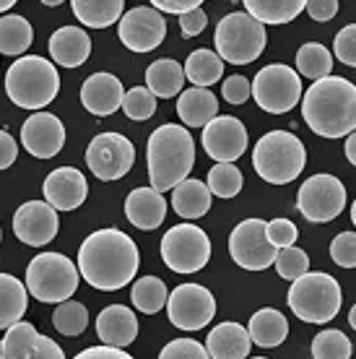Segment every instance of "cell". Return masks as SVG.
<instances>
[{"label": "cell", "mask_w": 356, "mask_h": 359, "mask_svg": "<svg viewBox=\"0 0 356 359\" xmlns=\"http://www.w3.org/2000/svg\"><path fill=\"white\" fill-rule=\"evenodd\" d=\"M205 24H208V16H205L203 8L198 11H190V13H185V16H179V29H182V36H198L200 32L205 29Z\"/></svg>", "instance_id": "obj_48"}, {"label": "cell", "mask_w": 356, "mask_h": 359, "mask_svg": "<svg viewBox=\"0 0 356 359\" xmlns=\"http://www.w3.org/2000/svg\"><path fill=\"white\" fill-rule=\"evenodd\" d=\"M97 333L104 346L125 349L138 336V318L133 310H128V305H109L99 313Z\"/></svg>", "instance_id": "obj_22"}, {"label": "cell", "mask_w": 356, "mask_h": 359, "mask_svg": "<svg viewBox=\"0 0 356 359\" xmlns=\"http://www.w3.org/2000/svg\"><path fill=\"white\" fill-rule=\"evenodd\" d=\"M296 208L312 224L333 222L346 208V188L336 175H325V172L312 175L299 188Z\"/></svg>", "instance_id": "obj_11"}, {"label": "cell", "mask_w": 356, "mask_h": 359, "mask_svg": "<svg viewBox=\"0 0 356 359\" xmlns=\"http://www.w3.org/2000/svg\"><path fill=\"white\" fill-rule=\"evenodd\" d=\"M286 302H289V310L304 323H330L338 315L343 294H341L338 281L330 273L310 271L302 278L292 281Z\"/></svg>", "instance_id": "obj_6"}, {"label": "cell", "mask_w": 356, "mask_h": 359, "mask_svg": "<svg viewBox=\"0 0 356 359\" xmlns=\"http://www.w3.org/2000/svg\"><path fill=\"white\" fill-rule=\"evenodd\" d=\"M138 248L125 232L107 226L89 234L78 248V273L99 292H117L138 273Z\"/></svg>", "instance_id": "obj_1"}, {"label": "cell", "mask_w": 356, "mask_h": 359, "mask_svg": "<svg viewBox=\"0 0 356 359\" xmlns=\"http://www.w3.org/2000/svg\"><path fill=\"white\" fill-rule=\"evenodd\" d=\"M307 8L304 0H245V11L249 16L266 24H289Z\"/></svg>", "instance_id": "obj_32"}, {"label": "cell", "mask_w": 356, "mask_h": 359, "mask_svg": "<svg viewBox=\"0 0 356 359\" xmlns=\"http://www.w3.org/2000/svg\"><path fill=\"white\" fill-rule=\"evenodd\" d=\"M249 333L245 325L240 323H219L211 328L208 339H205V351L211 359H247L249 354Z\"/></svg>", "instance_id": "obj_24"}, {"label": "cell", "mask_w": 356, "mask_h": 359, "mask_svg": "<svg viewBox=\"0 0 356 359\" xmlns=\"http://www.w3.org/2000/svg\"><path fill=\"white\" fill-rule=\"evenodd\" d=\"M211 198L214 196H211V190H208L205 182L190 177L172 190V208L182 219H200V216L208 214Z\"/></svg>", "instance_id": "obj_30"}, {"label": "cell", "mask_w": 356, "mask_h": 359, "mask_svg": "<svg viewBox=\"0 0 356 359\" xmlns=\"http://www.w3.org/2000/svg\"><path fill=\"white\" fill-rule=\"evenodd\" d=\"M32 42H34V29L27 18L18 16V13L0 16V53L24 57Z\"/></svg>", "instance_id": "obj_34"}, {"label": "cell", "mask_w": 356, "mask_h": 359, "mask_svg": "<svg viewBox=\"0 0 356 359\" xmlns=\"http://www.w3.org/2000/svg\"><path fill=\"white\" fill-rule=\"evenodd\" d=\"M330 258L341 269H356V232H341L330 243Z\"/></svg>", "instance_id": "obj_44"}, {"label": "cell", "mask_w": 356, "mask_h": 359, "mask_svg": "<svg viewBox=\"0 0 356 359\" xmlns=\"http://www.w3.org/2000/svg\"><path fill=\"white\" fill-rule=\"evenodd\" d=\"M146 164L156 193H167L182 185L196 167V141L190 130L177 123L156 128L146 144Z\"/></svg>", "instance_id": "obj_3"}, {"label": "cell", "mask_w": 356, "mask_h": 359, "mask_svg": "<svg viewBox=\"0 0 356 359\" xmlns=\"http://www.w3.org/2000/svg\"><path fill=\"white\" fill-rule=\"evenodd\" d=\"M16 3L13 0H0V16H8V11L13 8Z\"/></svg>", "instance_id": "obj_53"}, {"label": "cell", "mask_w": 356, "mask_h": 359, "mask_svg": "<svg viewBox=\"0 0 356 359\" xmlns=\"http://www.w3.org/2000/svg\"><path fill=\"white\" fill-rule=\"evenodd\" d=\"M302 79L292 65L273 63L260 68L252 79V99L271 115H284L302 102Z\"/></svg>", "instance_id": "obj_10"}, {"label": "cell", "mask_w": 356, "mask_h": 359, "mask_svg": "<svg viewBox=\"0 0 356 359\" xmlns=\"http://www.w3.org/2000/svg\"><path fill=\"white\" fill-rule=\"evenodd\" d=\"M276 271H278V276L286 278V281H296V278H302L304 273H310V255L304 250H299V248L278 250Z\"/></svg>", "instance_id": "obj_40"}, {"label": "cell", "mask_w": 356, "mask_h": 359, "mask_svg": "<svg viewBox=\"0 0 356 359\" xmlns=\"http://www.w3.org/2000/svg\"><path fill=\"white\" fill-rule=\"evenodd\" d=\"M208 190L216 198H234L242 190V172L234 164H214L208 170Z\"/></svg>", "instance_id": "obj_39"}, {"label": "cell", "mask_w": 356, "mask_h": 359, "mask_svg": "<svg viewBox=\"0 0 356 359\" xmlns=\"http://www.w3.org/2000/svg\"><path fill=\"white\" fill-rule=\"evenodd\" d=\"M346 159L356 167V130L346 138Z\"/></svg>", "instance_id": "obj_52"}, {"label": "cell", "mask_w": 356, "mask_h": 359, "mask_svg": "<svg viewBox=\"0 0 356 359\" xmlns=\"http://www.w3.org/2000/svg\"><path fill=\"white\" fill-rule=\"evenodd\" d=\"M268 222L263 219H245L229 234V255L245 271H266L276 263L278 250L266 237Z\"/></svg>", "instance_id": "obj_12"}, {"label": "cell", "mask_w": 356, "mask_h": 359, "mask_svg": "<svg viewBox=\"0 0 356 359\" xmlns=\"http://www.w3.org/2000/svg\"><path fill=\"white\" fill-rule=\"evenodd\" d=\"M0 359H65V351L34 325L21 320L6 331L0 341Z\"/></svg>", "instance_id": "obj_18"}, {"label": "cell", "mask_w": 356, "mask_h": 359, "mask_svg": "<svg viewBox=\"0 0 356 359\" xmlns=\"http://www.w3.org/2000/svg\"><path fill=\"white\" fill-rule=\"evenodd\" d=\"M167 315L170 323L179 331H200L214 320L216 299L211 289L200 284H179L167 299Z\"/></svg>", "instance_id": "obj_14"}, {"label": "cell", "mask_w": 356, "mask_h": 359, "mask_svg": "<svg viewBox=\"0 0 356 359\" xmlns=\"http://www.w3.org/2000/svg\"><path fill=\"white\" fill-rule=\"evenodd\" d=\"M125 216L135 229L151 232L161 226L164 216H167V201L153 188H135L125 198Z\"/></svg>", "instance_id": "obj_23"}, {"label": "cell", "mask_w": 356, "mask_h": 359, "mask_svg": "<svg viewBox=\"0 0 356 359\" xmlns=\"http://www.w3.org/2000/svg\"><path fill=\"white\" fill-rule=\"evenodd\" d=\"M71 8L83 27L107 29L123 18L125 3L123 0H73Z\"/></svg>", "instance_id": "obj_31"}, {"label": "cell", "mask_w": 356, "mask_h": 359, "mask_svg": "<svg viewBox=\"0 0 356 359\" xmlns=\"http://www.w3.org/2000/svg\"><path fill=\"white\" fill-rule=\"evenodd\" d=\"M348 325H351V328L356 331V305L348 310Z\"/></svg>", "instance_id": "obj_54"}, {"label": "cell", "mask_w": 356, "mask_h": 359, "mask_svg": "<svg viewBox=\"0 0 356 359\" xmlns=\"http://www.w3.org/2000/svg\"><path fill=\"white\" fill-rule=\"evenodd\" d=\"M351 222H354V226H356V201H354V206H351Z\"/></svg>", "instance_id": "obj_55"}, {"label": "cell", "mask_w": 356, "mask_h": 359, "mask_svg": "<svg viewBox=\"0 0 356 359\" xmlns=\"http://www.w3.org/2000/svg\"><path fill=\"white\" fill-rule=\"evenodd\" d=\"M161 261L174 273H198L211 261V240L190 222L170 226L161 237Z\"/></svg>", "instance_id": "obj_9"}, {"label": "cell", "mask_w": 356, "mask_h": 359, "mask_svg": "<svg viewBox=\"0 0 356 359\" xmlns=\"http://www.w3.org/2000/svg\"><path fill=\"white\" fill-rule=\"evenodd\" d=\"M123 83L112 73H94L81 86V104L97 117L115 115L117 109H123Z\"/></svg>", "instance_id": "obj_21"}, {"label": "cell", "mask_w": 356, "mask_h": 359, "mask_svg": "<svg viewBox=\"0 0 356 359\" xmlns=\"http://www.w3.org/2000/svg\"><path fill=\"white\" fill-rule=\"evenodd\" d=\"M224 76V60L211 50H193L185 60V79L196 83L198 89H211L216 81H221Z\"/></svg>", "instance_id": "obj_33"}, {"label": "cell", "mask_w": 356, "mask_h": 359, "mask_svg": "<svg viewBox=\"0 0 356 359\" xmlns=\"http://www.w3.org/2000/svg\"><path fill=\"white\" fill-rule=\"evenodd\" d=\"M42 193L55 211H73L89 196V182L76 167H57L45 177Z\"/></svg>", "instance_id": "obj_20"}, {"label": "cell", "mask_w": 356, "mask_h": 359, "mask_svg": "<svg viewBox=\"0 0 356 359\" xmlns=\"http://www.w3.org/2000/svg\"><path fill=\"white\" fill-rule=\"evenodd\" d=\"M203 149L219 164L237 162L247 151V128L237 117L219 115L203 128Z\"/></svg>", "instance_id": "obj_17"}, {"label": "cell", "mask_w": 356, "mask_h": 359, "mask_svg": "<svg viewBox=\"0 0 356 359\" xmlns=\"http://www.w3.org/2000/svg\"><path fill=\"white\" fill-rule=\"evenodd\" d=\"M247 333L249 341L258 344L260 349H273V346H281L286 341L289 320L278 310H273V307H263V310H258L249 318Z\"/></svg>", "instance_id": "obj_28"}, {"label": "cell", "mask_w": 356, "mask_h": 359, "mask_svg": "<svg viewBox=\"0 0 356 359\" xmlns=\"http://www.w3.org/2000/svg\"><path fill=\"white\" fill-rule=\"evenodd\" d=\"M307 149L289 130H271L252 149V167L268 185H289L302 175Z\"/></svg>", "instance_id": "obj_5"}, {"label": "cell", "mask_w": 356, "mask_h": 359, "mask_svg": "<svg viewBox=\"0 0 356 359\" xmlns=\"http://www.w3.org/2000/svg\"><path fill=\"white\" fill-rule=\"evenodd\" d=\"M117 36L130 53H151L167 36V18L151 6H135L123 13Z\"/></svg>", "instance_id": "obj_15"}, {"label": "cell", "mask_w": 356, "mask_h": 359, "mask_svg": "<svg viewBox=\"0 0 356 359\" xmlns=\"http://www.w3.org/2000/svg\"><path fill=\"white\" fill-rule=\"evenodd\" d=\"M18 156V144L13 141V135L8 130H0V172L8 170L11 164L16 162Z\"/></svg>", "instance_id": "obj_51"}, {"label": "cell", "mask_w": 356, "mask_h": 359, "mask_svg": "<svg viewBox=\"0 0 356 359\" xmlns=\"http://www.w3.org/2000/svg\"><path fill=\"white\" fill-rule=\"evenodd\" d=\"M177 115L185 128H205L219 117V102L211 89H187L177 99Z\"/></svg>", "instance_id": "obj_26"}, {"label": "cell", "mask_w": 356, "mask_h": 359, "mask_svg": "<svg viewBox=\"0 0 356 359\" xmlns=\"http://www.w3.org/2000/svg\"><path fill=\"white\" fill-rule=\"evenodd\" d=\"M296 71L304 79H312V83L322 81L333 71V53L328 47L317 45V42H307L296 53Z\"/></svg>", "instance_id": "obj_35"}, {"label": "cell", "mask_w": 356, "mask_h": 359, "mask_svg": "<svg viewBox=\"0 0 356 359\" xmlns=\"http://www.w3.org/2000/svg\"><path fill=\"white\" fill-rule=\"evenodd\" d=\"M266 237L276 250H286V248H294L296 237H299V229H296V224L289 222V219H273V222H268V226H266Z\"/></svg>", "instance_id": "obj_42"}, {"label": "cell", "mask_w": 356, "mask_h": 359, "mask_svg": "<svg viewBox=\"0 0 356 359\" xmlns=\"http://www.w3.org/2000/svg\"><path fill=\"white\" fill-rule=\"evenodd\" d=\"M221 94L229 104H245L249 99V94H252V83L245 76H229L221 86Z\"/></svg>", "instance_id": "obj_46"}, {"label": "cell", "mask_w": 356, "mask_h": 359, "mask_svg": "<svg viewBox=\"0 0 356 359\" xmlns=\"http://www.w3.org/2000/svg\"><path fill=\"white\" fill-rule=\"evenodd\" d=\"M252 359H268V357H252Z\"/></svg>", "instance_id": "obj_57"}, {"label": "cell", "mask_w": 356, "mask_h": 359, "mask_svg": "<svg viewBox=\"0 0 356 359\" xmlns=\"http://www.w3.org/2000/svg\"><path fill=\"white\" fill-rule=\"evenodd\" d=\"M151 8H156L159 13H177V16H185L190 11L203 8L200 0H151Z\"/></svg>", "instance_id": "obj_47"}, {"label": "cell", "mask_w": 356, "mask_h": 359, "mask_svg": "<svg viewBox=\"0 0 356 359\" xmlns=\"http://www.w3.org/2000/svg\"><path fill=\"white\" fill-rule=\"evenodd\" d=\"M29 289L13 273H0V331H8L27 313Z\"/></svg>", "instance_id": "obj_29"}, {"label": "cell", "mask_w": 356, "mask_h": 359, "mask_svg": "<svg viewBox=\"0 0 356 359\" xmlns=\"http://www.w3.org/2000/svg\"><path fill=\"white\" fill-rule=\"evenodd\" d=\"M266 39V27L260 21H255L247 11H232L216 27V55L224 63L247 65L263 55Z\"/></svg>", "instance_id": "obj_7"}, {"label": "cell", "mask_w": 356, "mask_h": 359, "mask_svg": "<svg viewBox=\"0 0 356 359\" xmlns=\"http://www.w3.org/2000/svg\"><path fill=\"white\" fill-rule=\"evenodd\" d=\"M185 86V65L172 57H159L146 68V89L156 99H170L182 94Z\"/></svg>", "instance_id": "obj_27"}, {"label": "cell", "mask_w": 356, "mask_h": 359, "mask_svg": "<svg viewBox=\"0 0 356 359\" xmlns=\"http://www.w3.org/2000/svg\"><path fill=\"white\" fill-rule=\"evenodd\" d=\"M78 266H73L62 252H39L27 269V289L39 302L62 305L78 289Z\"/></svg>", "instance_id": "obj_8"}, {"label": "cell", "mask_w": 356, "mask_h": 359, "mask_svg": "<svg viewBox=\"0 0 356 359\" xmlns=\"http://www.w3.org/2000/svg\"><path fill=\"white\" fill-rule=\"evenodd\" d=\"M21 144L36 159H53L65 146V126L53 112H34L21 126Z\"/></svg>", "instance_id": "obj_19"}, {"label": "cell", "mask_w": 356, "mask_h": 359, "mask_svg": "<svg viewBox=\"0 0 356 359\" xmlns=\"http://www.w3.org/2000/svg\"><path fill=\"white\" fill-rule=\"evenodd\" d=\"M57 211L47 201H27L13 214V234L29 248H45L57 234Z\"/></svg>", "instance_id": "obj_16"}, {"label": "cell", "mask_w": 356, "mask_h": 359, "mask_svg": "<svg viewBox=\"0 0 356 359\" xmlns=\"http://www.w3.org/2000/svg\"><path fill=\"white\" fill-rule=\"evenodd\" d=\"M135 164V146L123 133H99L86 149V167L104 182L125 177Z\"/></svg>", "instance_id": "obj_13"}, {"label": "cell", "mask_w": 356, "mask_h": 359, "mask_svg": "<svg viewBox=\"0 0 356 359\" xmlns=\"http://www.w3.org/2000/svg\"><path fill=\"white\" fill-rule=\"evenodd\" d=\"M130 299H133L135 310H141L146 315H153L167 307V284L159 276H143L138 278L130 289Z\"/></svg>", "instance_id": "obj_36"}, {"label": "cell", "mask_w": 356, "mask_h": 359, "mask_svg": "<svg viewBox=\"0 0 356 359\" xmlns=\"http://www.w3.org/2000/svg\"><path fill=\"white\" fill-rule=\"evenodd\" d=\"M304 11L310 13L312 21H320V24H325V21L336 18V13H338V0H310Z\"/></svg>", "instance_id": "obj_49"}, {"label": "cell", "mask_w": 356, "mask_h": 359, "mask_svg": "<svg viewBox=\"0 0 356 359\" xmlns=\"http://www.w3.org/2000/svg\"><path fill=\"white\" fill-rule=\"evenodd\" d=\"M91 36L78 27H62L50 36V57L57 65L78 68L89 60Z\"/></svg>", "instance_id": "obj_25"}, {"label": "cell", "mask_w": 356, "mask_h": 359, "mask_svg": "<svg viewBox=\"0 0 356 359\" xmlns=\"http://www.w3.org/2000/svg\"><path fill=\"white\" fill-rule=\"evenodd\" d=\"M73 359H133L128 351L123 349H115V346H89V349L78 351Z\"/></svg>", "instance_id": "obj_50"}, {"label": "cell", "mask_w": 356, "mask_h": 359, "mask_svg": "<svg viewBox=\"0 0 356 359\" xmlns=\"http://www.w3.org/2000/svg\"><path fill=\"white\" fill-rule=\"evenodd\" d=\"M302 117L320 138H348L356 130V83L343 76L315 81L302 97Z\"/></svg>", "instance_id": "obj_2"}, {"label": "cell", "mask_w": 356, "mask_h": 359, "mask_svg": "<svg viewBox=\"0 0 356 359\" xmlns=\"http://www.w3.org/2000/svg\"><path fill=\"white\" fill-rule=\"evenodd\" d=\"M57 91H60V76L55 65L39 55L18 57L6 73V94L16 107L42 112L57 97Z\"/></svg>", "instance_id": "obj_4"}, {"label": "cell", "mask_w": 356, "mask_h": 359, "mask_svg": "<svg viewBox=\"0 0 356 359\" xmlns=\"http://www.w3.org/2000/svg\"><path fill=\"white\" fill-rule=\"evenodd\" d=\"M159 359H211L208 351L196 339H174L161 349Z\"/></svg>", "instance_id": "obj_43"}, {"label": "cell", "mask_w": 356, "mask_h": 359, "mask_svg": "<svg viewBox=\"0 0 356 359\" xmlns=\"http://www.w3.org/2000/svg\"><path fill=\"white\" fill-rule=\"evenodd\" d=\"M53 325L62 336H78L89 325V310L76 299H68V302L57 305V310L53 313Z\"/></svg>", "instance_id": "obj_38"}, {"label": "cell", "mask_w": 356, "mask_h": 359, "mask_svg": "<svg viewBox=\"0 0 356 359\" xmlns=\"http://www.w3.org/2000/svg\"><path fill=\"white\" fill-rule=\"evenodd\" d=\"M351 341L338 328H325L312 341V357L315 359H351Z\"/></svg>", "instance_id": "obj_37"}, {"label": "cell", "mask_w": 356, "mask_h": 359, "mask_svg": "<svg viewBox=\"0 0 356 359\" xmlns=\"http://www.w3.org/2000/svg\"><path fill=\"white\" fill-rule=\"evenodd\" d=\"M123 112L130 120H149L156 112V97L146 86H135V89H130L125 94Z\"/></svg>", "instance_id": "obj_41"}, {"label": "cell", "mask_w": 356, "mask_h": 359, "mask_svg": "<svg viewBox=\"0 0 356 359\" xmlns=\"http://www.w3.org/2000/svg\"><path fill=\"white\" fill-rule=\"evenodd\" d=\"M0 243H3V229H0Z\"/></svg>", "instance_id": "obj_56"}, {"label": "cell", "mask_w": 356, "mask_h": 359, "mask_svg": "<svg viewBox=\"0 0 356 359\" xmlns=\"http://www.w3.org/2000/svg\"><path fill=\"white\" fill-rule=\"evenodd\" d=\"M333 53H336V60H341L348 68H356V24H348L336 34Z\"/></svg>", "instance_id": "obj_45"}]
</instances>
